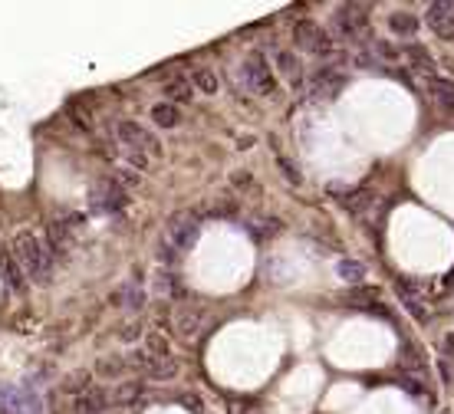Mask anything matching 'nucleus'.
Masks as SVG:
<instances>
[{
    "label": "nucleus",
    "mask_w": 454,
    "mask_h": 414,
    "mask_svg": "<svg viewBox=\"0 0 454 414\" xmlns=\"http://www.w3.org/2000/svg\"><path fill=\"white\" fill-rule=\"evenodd\" d=\"M10 250H14V257L20 260L26 279H33V283H40V286L53 283V254L33 230H20V234L14 237Z\"/></svg>",
    "instance_id": "f257e3e1"
},
{
    "label": "nucleus",
    "mask_w": 454,
    "mask_h": 414,
    "mask_svg": "<svg viewBox=\"0 0 454 414\" xmlns=\"http://www.w3.org/2000/svg\"><path fill=\"white\" fill-rule=\"evenodd\" d=\"M197 230H201V220L195 214H178V217L168 220V230H165V240H162V260L175 263L178 257L188 254Z\"/></svg>",
    "instance_id": "f03ea898"
},
{
    "label": "nucleus",
    "mask_w": 454,
    "mask_h": 414,
    "mask_svg": "<svg viewBox=\"0 0 454 414\" xmlns=\"http://www.w3.org/2000/svg\"><path fill=\"white\" fill-rule=\"evenodd\" d=\"M115 138L125 152H145L152 158H162V142L158 135H152L142 122H132V118H122L119 125H115Z\"/></svg>",
    "instance_id": "7ed1b4c3"
},
{
    "label": "nucleus",
    "mask_w": 454,
    "mask_h": 414,
    "mask_svg": "<svg viewBox=\"0 0 454 414\" xmlns=\"http://www.w3.org/2000/svg\"><path fill=\"white\" fill-rule=\"evenodd\" d=\"M293 43H296V50H306L313 56H336V40L333 33H326L319 24L313 20H300V24L293 26Z\"/></svg>",
    "instance_id": "20e7f679"
},
{
    "label": "nucleus",
    "mask_w": 454,
    "mask_h": 414,
    "mask_svg": "<svg viewBox=\"0 0 454 414\" xmlns=\"http://www.w3.org/2000/svg\"><path fill=\"white\" fill-rule=\"evenodd\" d=\"M240 83L247 86V93H257V95H274L277 83H274V69L267 66V56L264 53H250L240 66Z\"/></svg>",
    "instance_id": "39448f33"
},
{
    "label": "nucleus",
    "mask_w": 454,
    "mask_h": 414,
    "mask_svg": "<svg viewBox=\"0 0 454 414\" xmlns=\"http://www.w3.org/2000/svg\"><path fill=\"white\" fill-rule=\"evenodd\" d=\"M89 204H93V211H99V214H119V211H125L129 195H125V187H122L115 177H103V181L89 191Z\"/></svg>",
    "instance_id": "423d86ee"
},
{
    "label": "nucleus",
    "mask_w": 454,
    "mask_h": 414,
    "mask_svg": "<svg viewBox=\"0 0 454 414\" xmlns=\"http://www.w3.org/2000/svg\"><path fill=\"white\" fill-rule=\"evenodd\" d=\"M368 24V7L366 4H346V7L333 10V33L343 40H359V30Z\"/></svg>",
    "instance_id": "0eeeda50"
},
{
    "label": "nucleus",
    "mask_w": 454,
    "mask_h": 414,
    "mask_svg": "<svg viewBox=\"0 0 454 414\" xmlns=\"http://www.w3.org/2000/svg\"><path fill=\"white\" fill-rule=\"evenodd\" d=\"M343 83H346L343 73H336L333 66H319V69L309 73L306 93L313 95V99H329V95H336L339 89H343Z\"/></svg>",
    "instance_id": "6e6552de"
},
{
    "label": "nucleus",
    "mask_w": 454,
    "mask_h": 414,
    "mask_svg": "<svg viewBox=\"0 0 454 414\" xmlns=\"http://www.w3.org/2000/svg\"><path fill=\"white\" fill-rule=\"evenodd\" d=\"M0 414H40L36 398L26 388H0Z\"/></svg>",
    "instance_id": "1a4fd4ad"
},
{
    "label": "nucleus",
    "mask_w": 454,
    "mask_h": 414,
    "mask_svg": "<svg viewBox=\"0 0 454 414\" xmlns=\"http://www.w3.org/2000/svg\"><path fill=\"white\" fill-rule=\"evenodd\" d=\"M425 24L435 30L438 40H454V4H431L425 14Z\"/></svg>",
    "instance_id": "9d476101"
},
{
    "label": "nucleus",
    "mask_w": 454,
    "mask_h": 414,
    "mask_svg": "<svg viewBox=\"0 0 454 414\" xmlns=\"http://www.w3.org/2000/svg\"><path fill=\"white\" fill-rule=\"evenodd\" d=\"M205 326V309H195V306H178L172 319V329L178 338H195Z\"/></svg>",
    "instance_id": "9b49d317"
},
{
    "label": "nucleus",
    "mask_w": 454,
    "mask_h": 414,
    "mask_svg": "<svg viewBox=\"0 0 454 414\" xmlns=\"http://www.w3.org/2000/svg\"><path fill=\"white\" fill-rule=\"evenodd\" d=\"M73 224H76V217L50 220V227H46V247H50V254H63L73 244Z\"/></svg>",
    "instance_id": "f8f14e48"
},
{
    "label": "nucleus",
    "mask_w": 454,
    "mask_h": 414,
    "mask_svg": "<svg viewBox=\"0 0 454 414\" xmlns=\"http://www.w3.org/2000/svg\"><path fill=\"white\" fill-rule=\"evenodd\" d=\"M0 276H4V283H7L10 289H24L26 286V273H24V266H20V260L14 257L10 247L0 250Z\"/></svg>",
    "instance_id": "ddd939ff"
},
{
    "label": "nucleus",
    "mask_w": 454,
    "mask_h": 414,
    "mask_svg": "<svg viewBox=\"0 0 454 414\" xmlns=\"http://www.w3.org/2000/svg\"><path fill=\"white\" fill-rule=\"evenodd\" d=\"M142 303H145V289L138 286V279H132V283H125V286H119L112 293V306H119L125 313H138Z\"/></svg>",
    "instance_id": "4468645a"
},
{
    "label": "nucleus",
    "mask_w": 454,
    "mask_h": 414,
    "mask_svg": "<svg viewBox=\"0 0 454 414\" xmlns=\"http://www.w3.org/2000/svg\"><path fill=\"white\" fill-rule=\"evenodd\" d=\"M109 401H112L109 391L99 388V385H93L89 391H83V395L76 398V405L73 408H76V414H103L105 408H109Z\"/></svg>",
    "instance_id": "2eb2a0df"
},
{
    "label": "nucleus",
    "mask_w": 454,
    "mask_h": 414,
    "mask_svg": "<svg viewBox=\"0 0 454 414\" xmlns=\"http://www.w3.org/2000/svg\"><path fill=\"white\" fill-rule=\"evenodd\" d=\"M386 26H388V33L392 36H405V40H411V36L418 33V20H415V14H405V10L388 14Z\"/></svg>",
    "instance_id": "dca6fc26"
},
{
    "label": "nucleus",
    "mask_w": 454,
    "mask_h": 414,
    "mask_svg": "<svg viewBox=\"0 0 454 414\" xmlns=\"http://www.w3.org/2000/svg\"><path fill=\"white\" fill-rule=\"evenodd\" d=\"M191 89L201 95H217V76H215V69L211 66H195L191 69V76H188Z\"/></svg>",
    "instance_id": "f3484780"
},
{
    "label": "nucleus",
    "mask_w": 454,
    "mask_h": 414,
    "mask_svg": "<svg viewBox=\"0 0 454 414\" xmlns=\"http://www.w3.org/2000/svg\"><path fill=\"white\" fill-rule=\"evenodd\" d=\"M428 93L438 105L454 112V79H445V76H431L428 79Z\"/></svg>",
    "instance_id": "a211bd4d"
},
{
    "label": "nucleus",
    "mask_w": 454,
    "mask_h": 414,
    "mask_svg": "<svg viewBox=\"0 0 454 414\" xmlns=\"http://www.w3.org/2000/svg\"><path fill=\"white\" fill-rule=\"evenodd\" d=\"M152 286H155V293L158 296H165V299H175V296H185V286H181V279H178V273H158V276L152 279Z\"/></svg>",
    "instance_id": "6ab92c4d"
},
{
    "label": "nucleus",
    "mask_w": 454,
    "mask_h": 414,
    "mask_svg": "<svg viewBox=\"0 0 454 414\" xmlns=\"http://www.w3.org/2000/svg\"><path fill=\"white\" fill-rule=\"evenodd\" d=\"M145 378L152 381H162V378H172V375H178V362L175 358H152L148 355V365H145Z\"/></svg>",
    "instance_id": "aec40b11"
},
{
    "label": "nucleus",
    "mask_w": 454,
    "mask_h": 414,
    "mask_svg": "<svg viewBox=\"0 0 454 414\" xmlns=\"http://www.w3.org/2000/svg\"><path fill=\"white\" fill-rule=\"evenodd\" d=\"M152 122L158 128H175L181 122L178 105H172V102H158V105H152Z\"/></svg>",
    "instance_id": "412c9836"
},
{
    "label": "nucleus",
    "mask_w": 454,
    "mask_h": 414,
    "mask_svg": "<svg viewBox=\"0 0 454 414\" xmlns=\"http://www.w3.org/2000/svg\"><path fill=\"white\" fill-rule=\"evenodd\" d=\"M145 355H152V358H172V348H168V338H165L162 332L148 329V332H145Z\"/></svg>",
    "instance_id": "4be33fe9"
},
{
    "label": "nucleus",
    "mask_w": 454,
    "mask_h": 414,
    "mask_svg": "<svg viewBox=\"0 0 454 414\" xmlns=\"http://www.w3.org/2000/svg\"><path fill=\"white\" fill-rule=\"evenodd\" d=\"M165 99L172 102V105L175 102H191L195 99V89H191L188 79H172V83L165 86Z\"/></svg>",
    "instance_id": "5701e85b"
},
{
    "label": "nucleus",
    "mask_w": 454,
    "mask_h": 414,
    "mask_svg": "<svg viewBox=\"0 0 454 414\" xmlns=\"http://www.w3.org/2000/svg\"><path fill=\"white\" fill-rule=\"evenodd\" d=\"M145 395V385H142V381H125V385H119V388H115V405H122V408H129L132 401H135V398H142Z\"/></svg>",
    "instance_id": "b1692460"
},
{
    "label": "nucleus",
    "mask_w": 454,
    "mask_h": 414,
    "mask_svg": "<svg viewBox=\"0 0 454 414\" xmlns=\"http://www.w3.org/2000/svg\"><path fill=\"white\" fill-rule=\"evenodd\" d=\"M277 66H280V76L300 83V59H296V53L280 50V53H277Z\"/></svg>",
    "instance_id": "393cba45"
},
{
    "label": "nucleus",
    "mask_w": 454,
    "mask_h": 414,
    "mask_svg": "<svg viewBox=\"0 0 454 414\" xmlns=\"http://www.w3.org/2000/svg\"><path fill=\"white\" fill-rule=\"evenodd\" d=\"M336 273L346 279V283H362L366 279V263H359V260H339V266H336Z\"/></svg>",
    "instance_id": "a878e982"
},
{
    "label": "nucleus",
    "mask_w": 454,
    "mask_h": 414,
    "mask_svg": "<svg viewBox=\"0 0 454 414\" xmlns=\"http://www.w3.org/2000/svg\"><path fill=\"white\" fill-rule=\"evenodd\" d=\"M125 368H129V358H122V355L105 358V362H96V375H103V378H119Z\"/></svg>",
    "instance_id": "bb28decb"
},
{
    "label": "nucleus",
    "mask_w": 454,
    "mask_h": 414,
    "mask_svg": "<svg viewBox=\"0 0 454 414\" xmlns=\"http://www.w3.org/2000/svg\"><path fill=\"white\" fill-rule=\"evenodd\" d=\"M89 378H93V372H76L66 385H63V391H66V395H83V391L93 388V381Z\"/></svg>",
    "instance_id": "cd10ccee"
},
{
    "label": "nucleus",
    "mask_w": 454,
    "mask_h": 414,
    "mask_svg": "<svg viewBox=\"0 0 454 414\" xmlns=\"http://www.w3.org/2000/svg\"><path fill=\"white\" fill-rule=\"evenodd\" d=\"M231 185L237 187V191H244V195H260V185L247 175V171H234V175H231Z\"/></svg>",
    "instance_id": "c85d7f7f"
},
{
    "label": "nucleus",
    "mask_w": 454,
    "mask_h": 414,
    "mask_svg": "<svg viewBox=\"0 0 454 414\" xmlns=\"http://www.w3.org/2000/svg\"><path fill=\"white\" fill-rule=\"evenodd\" d=\"M277 168L283 171V177H287L290 185H300V181H303V177H300V171H296V165H293L290 158H283V155H280V158H277Z\"/></svg>",
    "instance_id": "c756f323"
},
{
    "label": "nucleus",
    "mask_w": 454,
    "mask_h": 414,
    "mask_svg": "<svg viewBox=\"0 0 454 414\" xmlns=\"http://www.w3.org/2000/svg\"><path fill=\"white\" fill-rule=\"evenodd\" d=\"M408 56L415 59V63H418V69H425V73H431V69H435V63H431V56L425 50H421V46H408Z\"/></svg>",
    "instance_id": "7c9ffc66"
},
{
    "label": "nucleus",
    "mask_w": 454,
    "mask_h": 414,
    "mask_svg": "<svg viewBox=\"0 0 454 414\" xmlns=\"http://www.w3.org/2000/svg\"><path fill=\"white\" fill-rule=\"evenodd\" d=\"M138 336H142V326H135V322H132V326H122V329H119L122 342H135Z\"/></svg>",
    "instance_id": "2f4dec72"
},
{
    "label": "nucleus",
    "mask_w": 454,
    "mask_h": 414,
    "mask_svg": "<svg viewBox=\"0 0 454 414\" xmlns=\"http://www.w3.org/2000/svg\"><path fill=\"white\" fill-rule=\"evenodd\" d=\"M115 181H119L122 187H125V185H132V187H135V185H138V175H132L129 168H119V175H115Z\"/></svg>",
    "instance_id": "473e14b6"
},
{
    "label": "nucleus",
    "mask_w": 454,
    "mask_h": 414,
    "mask_svg": "<svg viewBox=\"0 0 454 414\" xmlns=\"http://www.w3.org/2000/svg\"><path fill=\"white\" fill-rule=\"evenodd\" d=\"M178 401H181V405H185V408H188L191 414H197V411H201V408H205V405H201V401H197L195 395H181Z\"/></svg>",
    "instance_id": "72a5a7b5"
},
{
    "label": "nucleus",
    "mask_w": 454,
    "mask_h": 414,
    "mask_svg": "<svg viewBox=\"0 0 454 414\" xmlns=\"http://www.w3.org/2000/svg\"><path fill=\"white\" fill-rule=\"evenodd\" d=\"M398 385H402V388L408 391V395H415V398H421V395H425V391H421V385H418V381H411V378L398 381Z\"/></svg>",
    "instance_id": "f704fd0d"
},
{
    "label": "nucleus",
    "mask_w": 454,
    "mask_h": 414,
    "mask_svg": "<svg viewBox=\"0 0 454 414\" xmlns=\"http://www.w3.org/2000/svg\"><path fill=\"white\" fill-rule=\"evenodd\" d=\"M376 50L382 53V56H388V59H395V56H398V53H395V46H392V43H378Z\"/></svg>",
    "instance_id": "c9c22d12"
}]
</instances>
